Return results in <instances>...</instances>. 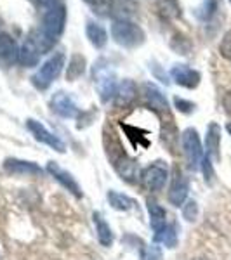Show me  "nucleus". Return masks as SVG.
<instances>
[{
    "label": "nucleus",
    "instance_id": "8",
    "mask_svg": "<svg viewBox=\"0 0 231 260\" xmlns=\"http://www.w3.org/2000/svg\"><path fill=\"white\" fill-rule=\"evenodd\" d=\"M26 128L32 132V136L35 137L39 142H44V144L50 146L52 149H56L57 153H65V142H63L60 137H56L54 134H50L47 128L44 127V125L40 123V121L37 120H26Z\"/></svg>",
    "mask_w": 231,
    "mask_h": 260
},
{
    "label": "nucleus",
    "instance_id": "21",
    "mask_svg": "<svg viewBox=\"0 0 231 260\" xmlns=\"http://www.w3.org/2000/svg\"><path fill=\"white\" fill-rule=\"evenodd\" d=\"M83 71H85V57L80 54H73L68 62V70H66V80L75 82L82 77Z\"/></svg>",
    "mask_w": 231,
    "mask_h": 260
},
{
    "label": "nucleus",
    "instance_id": "20",
    "mask_svg": "<svg viewBox=\"0 0 231 260\" xmlns=\"http://www.w3.org/2000/svg\"><path fill=\"white\" fill-rule=\"evenodd\" d=\"M94 219V224H96V233H98V240L103 246H111L113 243V233L110 229V225L106 224V220L103 219L101 213H94L92 215Z\"/></svg>",
    "mask_w": 231,
    "mask_h": 260
},
{
    "label": "nucleus",
    "instance_id": "17",
    "mask_svg": "<svg viewBox=\"0 0 231 260\" xmlns=\"http://www.w3.org/2000/svg\"><path fill=\"white\" fill-rule=\"evenodd\" d=\"M146 208H148V213H150L151 229L155 231V234L162 233V231L167 228V213H165V210H163V208L155 200L146 201Z\"/></svg>",
    "mask_w": 231,
    "mask_h": 260
},
{
    "label": "nucleus",
    "instance_id": "16",
    "mask_svg": "<svg viewBox=\"0 0 231 260\" xmlns=\"http://www.w3.org/2000/svg\"><path fill=\"white\" fill-rule=\"evenodd\" d=\"M219 144H221V127L217 123H211L207 128V137H205V148H207V156L214 161L221 160Z\"/></svg>",
    "mask_w": 231,
    "mask_h": 260
},
{
    "label": "nucleus",
    "instance_id": "12",
    "mask_svg": "<svg viewBox=\"0 0 231 260\" xmlns=\"http://www.w3.org/2000/svg\"><path fill=\"white\" fill-rule=\"evenodd\" d=\"M19 61V49L14 39L7 33H0V64L9 68L14 62Z\"/></svg>",
    "mask_w": 231,
    "mask_h": 260
},
{
    "label": "nucleus",
    "instance_id": "10",
    "mask_svg": "<svg viewBox=\"0 0 231 260\" xmlns=\"http://www.w3.org/2000/svg\"><path fill=\"white\" fill-rule=\"evenodd\" d=\"M170 77L178 85L184 87V89H196L200 83V73L196 70L190 68L186 64H176L170 70Z\"/></svg>",
    "mask_w": 231,
    "mask_h": 260
},
{
    "label": "nucleus",
    "instance_id": "7",
    "mask_svg": "<svg viewBox=\"0 0 231 260\" xmlns=\"http://www.w3.org/2000/svg\"><path fill=\"white\" fill-rule=\"evenodd\" d=\"M188 191H190V184H188V179L184 177V174L181 172L178 165L172 170V182L169 187V201L174 207H179V205L184 203L188 196Z\"/></svg>",
    "mask_w": 231,
    "mask_h": 260
},
{
    "label": "nucleus",
    "instance_id": "5",
    "mask_svg": "<svg viewBox=\"0 0 231 260\" xmlns=\"http://www.w3.org/2000/svg\"><path fill=\"white\" fill-rule=\"evenodd\" d=\"M183 149H184V156H186V163L188 167L195 172L198 170V167L201 165V160H204V151H201V144H200V137L198 132L195 128H186L183 132Z\"/></svg>",
    "mask_w": 231,
    "mask_h": 260
},
{
    "label": "nucleus",
    "instance_id": "4",
    "mask_svg": "<svg viewBox=\"0 0 231 260\" xmlns=\"http://www.w3.org/2000/svg\"><path fill=\"white\" fill-rule=\"evenodd\" d=\"M63 66H65V54L63 52L54 54L50 59L45 61L44 64L40 66V70L32 77V83L35 85V89H39V90L49 89L50 83L60 77Z\"/></svg>",
    "mask_w": 231,
    "mask_h": 260
},
{
    "label": "nucleus",
    "instance_id": "6",
    "mask_svg": "<svg viewBox=\"0 0 231 260\" xmlns=\"http://www.w3.org/2000/svg\"><path fill=\"white\" fill-rule=\"evenodd\" d=\"M167 177H169V172H167V167L163 165L162 161H157L153 165L146 167L141 174V184L146 187L148 191H162L163 186L167 182Z\"/></svg>",
    "mask_w": 231,
    "mask_h": 260
},
{
    "label": "nucleus",
    "instance_id": "29",
    "mask_svg": "<svg viewBox=\"0 0 231 260\" xmlns=\"http://www.w3.org/2000/svg\"><path fill=\"white\" fill-rule=\"evenodd\" d=\"M174 104H176V108H178L179 111L181 113H191L193 110H195V104L193 103H190V101H184V99H181V98H176L174 99Z\"/></svg>",
    "mask_w": 231,
    "mask_h": 260
},
{
    "label": "nucleus",
    "instance_id": "14",
    "mask_svg": "<svg viewBox=\"0 0 231 260\" xmlns=\"http://www.w3.org/2000/svg\"><path fill=\"white\" fill-rule=\"evenodd\" d=\"M4 170L12 175H40L42 169L33 161H23L16 158H7L4 161Z\"/></svg>",
    "mask_w": 231,
    "mask_h": 260
},
{
    "label": "nucleus",
    "instance_id": "13",
    "mask_svg": "<svg viewBox=\"0 0 231 260\" xmlns=\"http://www.w3.org/2000/svg\"><path fill=\"white\" fill-rule=\"evenodd\" d=\"M40 56H42V52H40L39 45H37V42L33 40L32 35H28L26 40L23 42V45H21V49H19V62L24 68H33V66L39 64Z\"/></svg>",
    "mask_w": 231,
    "mask_h": 260
},
{
    "label": "nucleus",
    "instance_id": "3",
    "mask_svg": "<svg viewBox=\"0 0 231 260\" xmlns=\"http://www.w3.org/2000/svg\"><path fill=\"white\" fill-rule=\"evenodd\" d=\"M92 77H94L96 89H98L99 98L103 103H108L111 98H115V94H117V75L106 61L101 59V61L96 62L94 71H92Z\"/></svg>",
    "mask_w": 231,
    "mask_h": 260
},
{
    "label": "nucleus",
    "instance_id": "9",
    "mask_svg": "<svg viewBox=\"0 0 231 260\" xmlns=\"http://www.w3.org/2000/svg\"><path fill=\"white\" fill-rule=\"evenodd\" d=\"M47 172L57 180V182L61 184L63 187H65V189H68L71 194L75 196V198H82L80 186H78V182L75 180V177L70 174V172H66L65 169H61V167L57 165V163H54V161L47 163Z\"/></svg>",
    "mask_w": 231,
    "mask_h": 260
},
{
    "label": "nucleus",
    "instance_id": "22",
    "mask_svg": "<svg viewBox=\"0 0 231 260\" xmlns=\"http://www.w3.org/2000/svg\"><path fill=\"white\" fill-rule=\"evenodd\" d=\"M108 201H110V205L115 210H120V212H127L131 210L134 207V200L129 198V196L122 194V192H117V191H108L106 194Z\"/></svg>",
    "mask_w": 231,
    "mask_h": 260
},
{
    "label": "nucleus",
    "instance_id": "27",
    "mask_svg": "<svg viewBox=\"0 0 231 260\" xmlns=\"http://www.w3.org/2000/svg\"><path fill=\"white\" fill-rule=\"evenodd\" d=\"M219 52L226 61L231 62V30L224 33L221 44H219Z\"/></svg>",
    "mask_w": 231,
    "mask_h": 260
},
{
    "label": "nucleus",
    "instance_id": "2",
    "mask_svg": "<svg viewBox=\"0 0 231 260\" xmlns=\"http://www.w3.org/2000/svg\"><path fill=\"white\" fill-rule=\"evenodd\" d=\"M111 37L122 47H137L145 42V31L141 26L129 19H120L111 24Z\"/></svg>",
    "mask_w": 231,
    "mask_h": 260
},
{
    "label": "nucleus",
    "instance_id": "23",
    "mask_svg": "<svg viewBox=\"0 0 231 260\" xmlns=\"http://www.w3.org/2000/svg\"><path fill=\"white\" fill-rule=\"evenodd\" d=\"M134 7L127 0H113L111 6H110V14L115 18V21L120 19H129V16L132 14Z\"/></svg>",
    "mask_w": 231,
    "mask_h": 260
},
{
    "label": "nucleus",
    "instance_id": "18",
    "mask_svg": "<svg viewBox=\"0 0 231 260\" xmlns=\"http://www.w3.org/2000/svg\"><path fill=\"white\" fill-rule=\"evenodd\" d=\"M145 95H146L148 104L153 108L155 111H158V113H167V111H169V103H167V99L163 98L162 92L158 89H155L153 85L146 83V85H145Z\"/></svg>",
    "mask_w": 231,
    "mask_h": 260
},
{
    "label": "nucleus",
    "instance_id": "26",
    "mask_svg": "<svg viewBox=\"0 0 231 260\" xmlns=\"http://www.w3.org/2000/svg\"><path fill=\"white\" fill-rule=\"evenodd\" d=\"M216 9H217V0H204L195 14L200 21H209L214 16Z\"/></svg>",
    "mask_w": 231,
    "mask_h": 260
},
{
    "label": "nucleus",
    "instance_id": "11",
    "mask_svg": "<svg viewBox=\"0 0 231 260\" xmlns=\"http://www.w3.org/2000/svg\"><path fill=\"white\" fill-rule=\"evenodd\" d=\"M50 108L61 118H75L78 115V108L75 101L66 92H56L50 99Z\"/></svg>",
    "mask_w": 231,
    "mask_h": 260
},
{
    "label": "nucleus",
    "instance_id": "36",
    "mask_svg": "<svg viewBox=\"0 0 231 260\" xmlns=\"http://www.w3.org/2000/svg\"><path fill=\"white\" fill-rule=\"evenodd\" d=\"M229 2H231V0H229Z\"/></svg>",
    "mask_w": 231,
    "mask_h": 260
},
{
    "label": "nucleus",
    "instance_id": "32",
    "mask_svg": "<svg viewBox=\"0 0 231 260\" xmlns=\"http://www.w3.org/2000/svg\"><path fill=\"white\" fill-rule=\"evenodd\" d=\"M89 6H92L94 9H104V7H110L113 0H85Z\"/></svg>",
    "mask_w": 231,
    "mask_h": 260
},
{
    "label": "nucleus",
    "instance_id": "34",
    "mask_svg": "<svg viewBox=\"0 0 231 260\" xmlns=\"http://www.w3.org/2000/svg\"><path fill=\"white\" fill-rule=\"evenodd\" d=\"M37 2H39L42 7H47V9H50V7L57 6V2H60V0H37Z\"/></svg>",
    "mask_w": 231,
    "mask_h": 260
},
{
    "label": "nucleus",
    "instance_id": "30",
    "mask_svg": "<svg viewBox=\"0 0 231 260\" xmlns=\"http://www.w3.org/2000/svg\"><path fill=\"white\" fill-rule=\"evenodd\" d=\"M162 253L157 246H151V248H146L145 253H142V260H160Z\"/></svg>",
    "mask_w": 231,
    "mask_h": 260
},
{
    "label": "nucleus",
    "instance_id": "31",
    "mask_svg": "<svg viewBox=\"0 0 231 260\" xmlns=\"http://www.w3.org/2000/svg\"><path fill=\"white\" fill-rule=\"evenodd\" d=\"M201 167H204L205 180H207V182H211V179H212V175H214V172H212V165H211V158L205 156L204 160H201Z\"/></svg>",
    "mask_w": 231,
    "mask_h": 260
},
{
    "label": "nucleus",
    "instance_id": "25",
    "mask_svg": "<svg viewBox=\"0 0 231 260\" xmlns=\"http://www.w3.org/2000/svg\"><path fill=\"white\" fill-rule=\"evenodd\" d=\"M155 241L163 243L167 248H174L178 245V233H176V225H167L162 233L155 234Z\"/></svg>",
    "mask_w": 231,
    "mask_h": 260
},
{
    "label": "nucleus",
    "instance_id": "33",
    "mask_svg": "<svg viewBox=\"0 0 231 260\" xmlns=\"http://www.w3.org/2000/svg\"><path fill=\"white\" fill-rule=\"evenodd\" d=\"M222 108H224V111L231 116V90L226 92L224 98H222Z\"/></svg>",
    "mask_w": 231,
    "mask_h": 260
},
{
    "label": "nucleus",
    "instance_id": "24",
    "mask_svg": "<svg viewBox=\"0 0 231 260\" xmlns=\"http://www.w3.org/2000/svg\"><path fill=\"white\" fill-rule=\"evenodd\" d=\"M163 19H176L181 18V7H179L178 0H162V4L158 6Z\"/></svg>",
    "mask_w": 231,
    "mask_h": 260
},
{
    "label": "nucleus",
    "instance_id": "15",
    "mask_svg": "<svg viewBox=\"0 0 231 260\" xmlns=\"http://www.w3.org/2000/svg\"><path fill=\"white\" fill-rule=\"evenodd\" d=\"M137 98V87L132 80H124L117 87L115 94V106L117 108H127Z\"/></svg>",
    "mask_w": 231,
    "mask_h": 260
},
{
    "label": "nucleus",
    "instance_id": "28",
    "mask_svg": "<svg viewBox=\"0 0 231 260\" xmlns=\"http://www.w3.org/2000/svg\"><path fill=\"white\" fill-rule=\"evenodd\" d=\"M183 215H184V219L186 220H190L193 222L196 219V215H198V207H196V203L195 201H188L186 205H184V208H183Z\"/></svg>",
    "mask_w": 231,
    "mask_h": 260
},
{
    "label": "nucleus",
    "instance_id": "35",
    "mask_svg": "<svg viewBox=\"0 0 231 260\" xmlns=\"http://www.w3.org/2000/svg\"><path fill=\"white\" fill-rule=\"evenodd\" d=\"M226 130H228V132H229V136H231V123L226 125Z\"/></svg>",
    "mask_w": 231,
    "mask_h": 260
},
{
    "label": "nucleus",
    "instance_id": "1",
    "mask_svg": "<svg viewBox=\"0 0 231 260\" xmlns=\"http://www.w3.org/2000/svg\"><path fill=\"white\" fill-rule=\"evenodd\" d=\"M65 24H66V7L63 4H57V6L50 7L45 12L44 19H42L40 30L30 33L33 40L37 42V45H39L42 54L49 52L56 45L57 39L65 31Z\"/></svg>",
    "mask_w": 231,
    "mask_h": 260
},
{
    "label": "nucleus",
    "instance_id": "19",
    "mask_svg": "<svg viewBox=\"0 0 231 260\" xmlns=\"http://www.w3.org/2000/svg\"><path fill=\"white\" fill-rule=\"evenodd\" d=\"M85 35H87V39H89V42L94 45L96 49H103L104 45H106V42H108L106 30H104L99 23H94V21H89V23H87Z\"/></svg>",
    "mask_w": 231,
    "mask_h": 260
}]
</instances>
